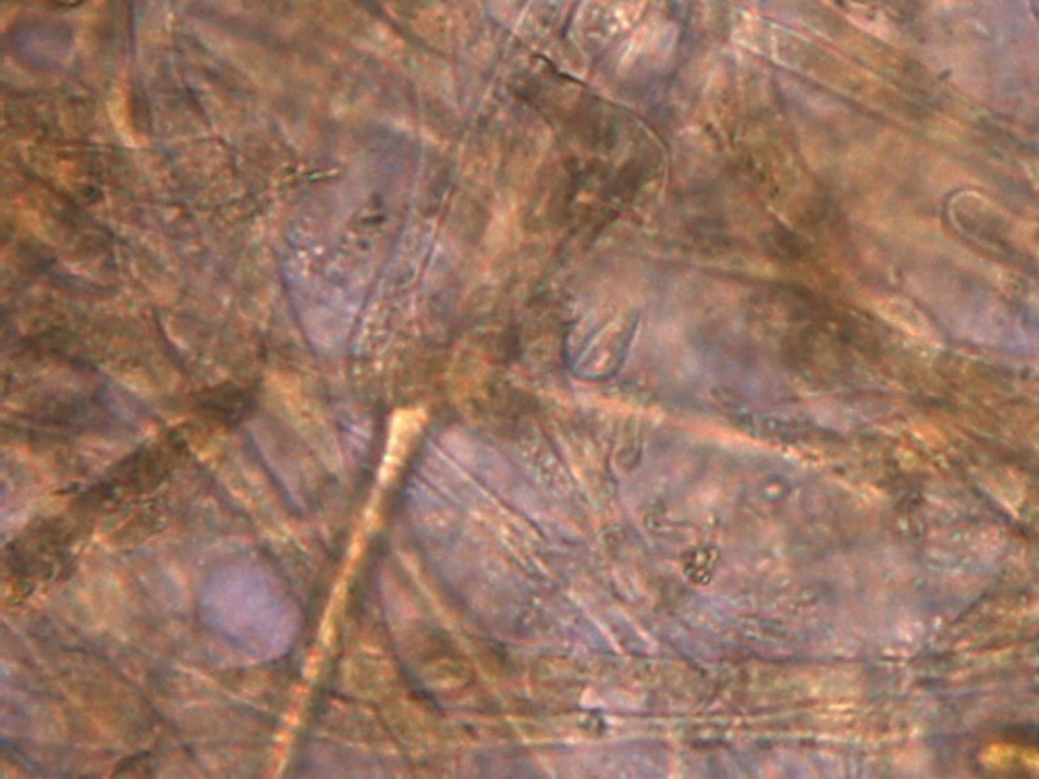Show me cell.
<instances>
[{
  "instance_id": "cell-1",
  "label": "cell",
  "mask_w": 1039,
  "mask_h": 779,
  "mask_svg": "<svg viewBox=\"0 0 1039 779\" xmlns=\"http://www.w3.org/2000/svg\"><path fill=\"white\" fill-rule=\"evenodd\" d=\"M853 2H860V4H876V2H880V0H853Z\"/></svg>"
}]
</instances>
